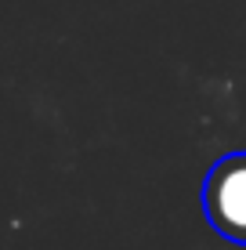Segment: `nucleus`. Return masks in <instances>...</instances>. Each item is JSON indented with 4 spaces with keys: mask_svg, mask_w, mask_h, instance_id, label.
<instances>
[{
    "mask_svg": "<svg viewBox=\"0 0 246 250\" xmlns=\"http://www.w3.org/2000/svg\"><path fill=\"white\" fill-rule=\"evenodd\" d=\"M199 203L217 236L246 247V149L228 152L207 170Z\"/></svg>",
    "mask_w": 246,
    "mask_h": 250,
    "instance_id": "nucleus-1",
    "label": "nucleus"
}]
</instances>
